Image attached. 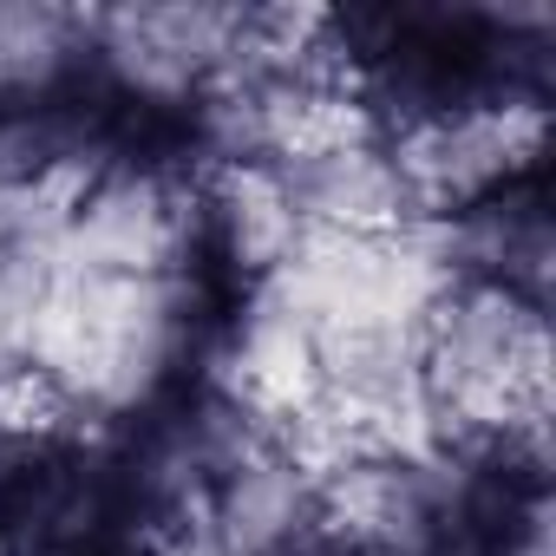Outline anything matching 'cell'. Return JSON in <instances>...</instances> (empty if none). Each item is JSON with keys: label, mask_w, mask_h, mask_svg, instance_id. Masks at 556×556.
Returning a JSON list of instances; mask_svg holds the SVG:
<instances>
[{"label": "cell", "mask_w": 556, "mask_h": 556, "mask_svg": "<svg viewBox=\"0 0 556 556\" xmlns=\"http://www.w3.org/2000/svg\"><path fill=\"white\" fill-rule=\"evenodd\" d=\"M242 387H249V400L262 413H289V419L315 413V400H321V361H315L308 328L275 315L249 341V354H242Z\"/></svg>", "instance_id": "1"}, {"label": "cell", "mask_w": 556, "mask_h": 556, "mask_svg": "<svg viewBox=\"0 0 556 556\" xmlns=\"http://www.w3.org/2000/svg\"><path fill=\"white\" fill-rule=\"evenodd\" d=\"M60 419H66V387L47 367L21 361V367L0 374V432L34 439V432H53Z\"/></svg>", "instance_id": "2"}]
</instances>
